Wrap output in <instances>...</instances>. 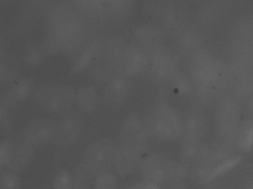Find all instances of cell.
Segmentation results:
<instances>
[{
  "mask_svg": "<svg viewBox=\"0 0 253 189\" xmlns=\"http://www.w3.org/2000/svg\"><path fill=\"white\" fill-rule=\"evenodd\" d=\"M119 182L112 172L105 173L96 179L94 189H118Z\"/></svg>",
  "mask_w": 253,
  "mask_h": 189,
  "instance_id": "cell-19",
  "label": "cell"
},
{
  "mask_svg": "<svg viewBox=\"0 0 253 189\" xmlns=\"http://www.w3.org/2000/svg\"><path fill=\"white\" fill-rule=\"evenodd\" d=\"M171 82H172L173 88L176 91H178L180 94H184L186 91H187L188 82L186 77L183 75L177 74L173 78Z\"/></svg>",
  "mask_w": 253,
  "mask_h": 189,
  "instance_id": "cell-24",
  "label": "cell"
},
{
  "mask_svg": "<svg viewBox=\"0 0 253 189\" xmlns=\"http://www.w3.org/2000/svg\"><path fill=\"white\" fill-rule=\"evenodd\" d=\"M75 178L67 171H61L54 177V189H72L75 184Z\"/></svg>",
  "mask_w": 253,
  "mask_h": 189,
  "instance_id": "cell-20",
  "label": "cell"
},
{
  "mask_svg": "<svg viewBox=\"0 0 253 189\" xmlns=\"http://www.w3.org/2000/svg\"><path fill=\"white\" fill-rule=\"evenodd\" d=\"M151 76L158 84L171 82L177 74V64L174 56L167 48H155L150 57L149 66Z\"/></svg>",
  "mask_w": 253,
  "mask_h": 189,
  "instance_id": "cell-8",
  "label": "cell"
},
{
  "mask_svg": "<svg viewBox=\"0 0 253 189\" xmlns=\"http://www.w3.org/2000/svg\"><path fill=\"white\" fill-rule=\"evenodd\" d=\"M56 122L48 118L34 117L26 122L22 132V140L37 149L53 143L55 137Z\"/></svg>",
  "mask_w": 253,
  "mask_h": 189,
  "instance_id": "cell-6",
  "label": "cell"
},
{
  "mask_svg": "<svg viewBox=\"0 0 253 189\" xmlns=\"http://www.w3.org/2000/svg\"><path fill=\"white\" fill-rule=\"evenodd\" d=\"M73 87L60 82H47L33 91L35 103L42 110L54 116H63L70 112L76 103Z\"/></svg>",
  "mask_w": 253,
  "mask_h": 189,
  "instance_id": "cell-2",
  "label": "cell"
},
{
  "mask_svg": "<svg viewBox=\"0 0 253 189\" xmlns=\"http://www.w3.org/2000/svg\"><path fill=\"white\" fill-rule=\"evenodd\" d=\"M96 47H97V45L92 44L87 48L86 51L84 52L81 58H80L79 61L77 63L76 66H75L74 72H79L80 70H81L83 68L85 67V66L88 64L90 59L92 58L93 54L95 52Z\"/></svg>",
  "mask_w": 253,
  "mask_h": 189,
  "instance_id": "cell-23",
  "label": "cell"
},
{
  "mask_svg": "<svg viewBox=\"0 0 253 189\" xmlns=\"http://www.w3.org/2000/svg\"><path fill=\"white\" fill-rule=\"evenodd\" d=\"M2 174H3V173L2 172V169H0V177H1Z\"/></svg>",
  "mask_w": 253,
  "mask_h": 189,
  "instance_id": "cell-31",
  "label": "cell"
},
{
  "mask_svg": "<svg viewBox=\"0 0 253 189\" xmlns=\"http://www.w3.org/2000/svg\"><path fill=\"white\" fill-rule=\"evenodd\" d=\"M17 106V103L8 94H0V125H5L8 122Z\"/></svg>",
  "mask_w": 253,
  "mask_h": 189,
  "instance_id": "cell-17",
  "label": "cell"
},
{
  "mask_svg": "<svg viewBox=\"0 0 253 189\" xmlns=\"http://www.w3.org/2000/svg\"><path fill=\"white\" fill-rule=\"evenodd\" d=\"M163 189H186V185L184 182H176V183L166 184V187Z\"/></svg>",
  "mask_w": 253,
  "mask_h": 189,
  "instance_id": "cell-28",
  "label": "cell"
},
{
  "mask_svg": "<svg viewBox=\"0 0 253 189\" xmlns=\"http://www.w3.org/2000/svg\"><path fill=\"white\" fill-rule=\"evenodd\" d=\"M21 180L17 174L14 173H3L0 177V189H20Z\"/></svg>",
  "mask_w": 253,
  "mask_h": 189,
  "instance_id": "cell-21",
  "label": "cell"
},
{
  "mask_svg": "<svg viewBox=\"0 0 253 189\" xmlns=\"http://www.w3.org/2000/svg\"><path fill=\"white\" fill-rule=\"evenodd\" d=\"M141 161L142 158L125 153L118 149L114 168L120 176L126 177L131 175L140 166Z\"/></svg>",
  "mask_w": 253,
  "mask_h": 189,
  "instance_id": "cell-13",
  "label": "cell"
},
{
  "mask_svg": "<svg viewBox=\"0 0 253 189\" xmlns=\"http://www.w3.org/2000/svg\"><path fill=\"white\" fill-rule=\"evenodd\" d=\"M122 189H133L132 186H126V187L123 188Z\"/></svg>",
  "mask_w": 253,
  "mask_h": 189,
  "instance_id": "cell-30",
  "label": "cell"
},
{
  "mask_svg": "<svg viewBox=\"0 0 253 189\" xmlns=\"http://www.w3.org/2000/svg\"><path fill=\"white\" fill-rule=\"evenodd\" d=\"M42 59H43V57H42V52L38 51V49H35V48L29 50V53L27 54V57H26L28 63L33 67L39 66L42 63Z\"/></svg>",
  "mask_w": 253,
  "mask_h": 189,
  "instance_id": "cell-25",
  "label": "cell"
},
{
  "mask_svg": "<svg viewBox=\"0 0 253 189\" xmlns=\"http://www.w3.org/2000/svg\"><path fill=\"white\" fill-rule=\"evenodd\" d=\"M100 95L93 85H84L76 93V103L80 112L85 114L95 113L100 106Z\"/></svg>",
  "mask_w": 253,
  "mask_h": 189,
  "instance_id": "cell-12",
  "label": "cell"
},
{
  "mask_svg": "<svg viewBox=\"0 0 253 189\" xmlns=\"http://www.w3.org/2000/svg\"><path fill=\"white\" fill-rule=\"evenodd\" d=\"M199 148L195 140L186 139L180 152V162L186 168L192 166L198 160Z\"/></svg>",
  "mask_w": 253,
  "mask_h": 189,
  "instance_id": "cell-15",
  "label": "cell"
},
{
  "mask_svg": "<svg viewBox=\"0 0 253 189\" xmlns=\"http://www.w3.org/2000/svg\"><path fill=\"white\" fill-rule=\"evenodd\" d=\"M14 143L11 140H5L0 143V169L6 168L12 153Z\"/></svg>",
  "mask_w": 253,
  "mask_h": 189,
  "instance_id": "cell-22",
  "label": "cell"
},
{
  "mask_svg": "<svg viewBox=\"0 0 253 189\" xmlns=\"http://www.w3.org/2000/svg\"><path fill=\"white\" fill-rule=\"evenodd\" d=\"M144 180L157 184L184 182L189 173L180 162L174 160L167 153H153L142 159L140 166Z\"/></svg>",
  "mask_w": 253,
  "mask_h": 189,
  "instance_id": "cell-3",
  "label": "cell"
},
{
  "mask_svg": "<svg viewBox=\"0 0 253 189\" xmlns=\"http://www.w3.org/2000/svg\"><path fill=\"white\" fill-rule=\"evenodd\" d=\"M33 87L30 81L26 79H20L13 85L8 95L16 103H18L19 102L23 101L27 98L31 92H33Z\"/></svg>",
  "mask_w": 253,
  "mask_h": 189,
  "instance_id": "cell-16",
  "label": "cell"
},
{
  "mask_svg": "<svg viewBox=\"0 0 253 189\" xmlns=\"http://www.w3.org/2000/svg\"><path fill=\"white\" fill-rule=\"evenodd\" d=\"M150 56L143 47L130 45L121 51L117 66L121 76L125 77L138 76L149 69Z\"/></svg>",
  "mask_w": 253,
  "mask_h": 189,
  "instance_id": "cell-9",
  "label": "cell"
},
{
  "mask_svg": "<svg viewBox=\"0 0 253 189\" xmlns=\"http://www.w3.org/2000/svg\"><path fill=\"white\" fill-rule=\"evenodd\" d=\"M131 91V83L124 76H115L105 87L103 99L105 104L110 109H118L128 100Z\"/></svg>",
  "mask_w": 253,
  "mask_h": 189,
  "instance_id": "cell-10",
  "label": "cell"
},
{
  "mask_svg": "<svg viewBox=\"0 0 253 189\" xmlns=\"http://www.w3.org/2000/svg\"><path fill=\"white\" fill-rule=\"evenodd\" d=\"M85 119L81 112H70L61 116L56 122L54 143L57 147L67 148L72 146L82 134Z\"/></svg>",
  "mask_w": 253,
  "mask_h": 189,
  "instance_id": "cell-7",
  "label": "cell"
},
{
  "mask_svg": "<svg viewBox=\"0 0 253 189\" xmlns=\"http://www.w3.org/2000/svg\"><path fill=\"white\" fill-rule=\"evenodd\" d=\"M253 145V126L249 130L244 140V149L249 150Z\"/></svg>",
  "mask_w": 253,
  "mask_h": 189,
  "instance_id": "cell-27",
  "label": "cell"
},
{
  "mask_svg": "<svg viewBox=\"0 0 253 189\" xmlns=\"http://www.w3.org/2000/svg\"><path fill=\"white\" fill-rule=\"evenodd\" d=\"M118 149L109 139L96 140L85 149L79 166L87 177H97L110 172L115 166Z\"/></svg>",
  "mask_w": 253,
  "mask_h": 189,
  "instance_id": "cell-4",
  "label": "cell"
},
{
  "mask_svg": "<svg viewBox=\"0 0 253 189\" xmlns=\"http://www.w3.org/2000/svg\"><path fill=\"white\" fill-rule=\"evenodd\" d=\"M134 37L142 46L158 48V44L162 40L163 34L156 26L144 25L140 26L134 32Z\"/></svg>",
  "mask_w": 253,
  "mask_h": 189,
  "instance_id": "cell-14",
  "label": "cell"
},
{
  "mask_svg": "<svg viewBox=\"0 0 253 189\" xmlns=\"http://www.w3.org/2000/svg\"><path fill=\"white\" fill-rule=\"evenodd\" d=\"M36 149L21 140L14 144L11 158L6 165L10 172L19 174L24 173L33 162Z\"/></svg>",
  "mask_w": 253,
  "mask_h": 189,
  "instance_id": "cell-11",
  "label": "cell"
},
{
  "mask_svg": "<svg viewBox=\"0 0 253 189\" xmlns=\"http://www.w3.org/2000/svg\"><path fill=\"white\" fill-rule=\"evenodd\" d=\"M72 189H90V188L84 182L75 180V184Z\"/></svg>",
  "mask_w": 253,
  "mask_h": 189,
  "instance_id": "cell-29",
  "label": "cell"
},
{
  "mask_svg": "<svg viewBox=\"0 0 253 189\" xmlns=\"http://www.w3.org/2000/svg\"><path fill=\"white\" fill-rule=\"evenodd\" d=\"M132 187L133 189H163L160 185L147 180L137 182Z\"/></svg>",
  "mask_w": 253,
  "mask_h": 189,
  "instance_id": "cell-26",
  "label": "cell"
},
{
  "mask_svg": "<svg viewBox=\"0 0 253 189\" xmlns=\"http://www.w3.org/2000/svg\"><path fill=\"white\" fill-rule=\"evenodd\" d=\"M147 131L143 119L137 113H131L121 124L118 132V149L142 158L148 142Z\"/></svg>",
  "mask_w": 253,
  "mask_h": 189,
  "instance_id": "cell-5",
  "label": "cell"
},
{
  "mask_svg": "<svg viewBox=\"0 0 253 189\" xmlns=\"http://www.w3.org/2000/svg\"><path fill=\"white\" fill-rule=\"evenodd\" d=\"M148 135L160 141L174 143L183 135V123L177 111L169 104L155 106L143 119Z\"/></svg>",
  "mask_w": 253,
  "mask_h": 189,
  "instance_id": "cell-1",
  "label": "cell"
},
{
  "mask_svg": "<svg viewBox=\"0 0 253 189\" xmlns=\"http://www.w3.org/2000/svg\"><path fill=\"white\" fill-rule=\"evenodd\" d=\"M241 161V156H235V157L231 158V159H227L225 162H222L220 165H217L215 168H213L209 172V180H212V179L217 178V177H220V176L223 175V174L228 172L229 170L235 168Z\"/></svg>",
  "mask_w": 253,
  "mask_h": 189,
  "instance_id": "cell-18",
  "label": "cell"
}]
</instances>
